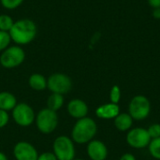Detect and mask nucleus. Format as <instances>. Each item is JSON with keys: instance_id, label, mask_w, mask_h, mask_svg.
Listing matches in <instances>:
<instances>
[{"instance_id": "f257e3e1", "label": "nucleus", "mask_w": 160, "mask_h": 160, "mask_svg": "<svg viewBox=\"0 0 160 160\" xmlns=\"http://www.w3.org/2000/svg\"><path fill=\"white\" fill-rule=\"evenodd\" d=\"M8 33L11 41L16 45L23 46L35 39L38 34V27L36 22L30 19H20L14 22Z\"/></svg>"}, {"instance_id": "f03ea898", "label": "nucleus", "mask_w": 160, "mask_h": 160, "mask_svg": "<svg viewBox=\"0 0 160 160\" xmlns=\"http://www.w3.org/2000/svg\"><path fill=\"white\" fill-rule=\"evenodd\" d=\"M98 126L96 122L92 118L86 116L76 122L71 131V138L76 143H88L96 136Z\"/></svg>"}, {"instance_id": "7ed1b4c3", "label": "nucleus", "mask_w": 160, "mask_h": 160, "mask_svg": "<svg viewBox=\"0 0 160 160\" xmlns=\"http://www.w3.org/2000/svg\"><path fill=\"white\" fill-rule=\"evenodd\" d=\"M24 59L25 52L21 46H9L1 52L0 65L5 68H14L21 66Z\"/></svg>"}, {"instance_id": "20e7f679", "label": "nucleus", "mask_w": 160, "mask_h": 160, "mask_svg": "<svg viewBox=\"0 0 160 160\" xmlns=\"http://www.w3.org/2000/svg\"><path fill=\"white\" fill-rule=\"evenodd\" d=\"M151 112V103L149 99L142 95L135 96L128 105V113L133 120L142 121L146 119Z\"/></svg>"}, {"instance_id": "39448f33", "label": "nucleus", "mask_w": 160, "mask_h": 160, "mask_svg": "<svg viewBox=\"0 0 160 160\" xmlns=\"http://www.w3.org/2000/svg\"><path fill=\"white\" fill-rule=\"evenodd\" d=\"M35 120L38 129L43 134H50L53 132L58 126V115L56 112L48 108L39 111Z\"/></svg>"}, {"instance_id": "423d86ee", "label": "nucleus", "mask_w": 160, "mask_h": 160, "mask_svg": "<svg viewBox=\"0 0 160 160\" xmlns=\"http://www.w3.org/2000/svg\"><path fill=\"white\" fill-rule=\"evenodd\" d=\"M53 154L57 160H73L75 147L73 141L67 136H59L53 142Z\"/></svg>"}, {"instance_id": "0eeeda50", "label": "nucleus", "mask_w": 160, "mask_h": 160, "mask_svg": "<svg viewBox=\"0 0 160 160\" xmlns=\"http://www.w3.org/2000/svg\"><path fill=\"white\" fill-rule=\"evenodd\" d=\"M47 88L52 93L65 95L71 90L72 81L64 73H53L47 79Z\"/></svg>"}, {"instance_id": "6e6552de", "label": "nucleus", "mask_w": 160, "mask_h": 160, "mask_svg": "<svg viewBox=\"0 0 160 160\" xmlns=\"http://www.w3.org/2000/svg\"><path fill=\"white\" fill-rule=\"evenodd\" d=\"M12 118L18 126L25 128L34 123L36 116L31 106L26 103H20L12 110Z\"/></svg>"}, {"instance_id": "1a4fd4ad", "label": "nucleus", "mask_w": 160, "mask_h": 160, "mask_svg": "<svg viewBox=\"0 0 160 160\" xmlns=\"http://www.w3.org/2000/svg\"><path fill=\"white\" fill-rule=\"evenodd\" d=\"M150 142L151 138L147 132V129L143 128H135L129 129L127 134L128 144L135 149H143L148 147Z\"/></svg>"}, {"instance_id": "9d476101", "label": "nucleus", "mask_w": 160, "mask_h": 160, "mask_svg": "<svg viewBox=\"0 0 160 160\" xmlns=\"http://www.w3.org/2000/svg\"><path fill=\"white\" fill-rule=\"evenodd\" d=\"M16 160H38V154L37 149L27 142H19L13 149Z\"/></svg>"}, {"instance_id": "9b49d317", "label": "nucleus", "mask_w": 160, "mask_h": 160, "mask_svg": "<svg viewBox=\"0 0 160 160\" xmlns=\"http://www.w3.org/2000/svg\"><path fill=\"white\" fill-rule=\"evenodd\" d=\"M87 155L91 160H105L108 157V148L101 141L92 140L87 145Z\"/></svg>"}, {"instance_id": "f8f14e48", "label": "nucleus", "mask_w": 160, "mask_h": 160, "mask_svg": "<svg viewBox=\"0 0 160 160\" xmlns=\"http://www.w3.org/2000/svg\"><path fill=\"white\" fill-rule=\"evenodd\" d=\"M68 112L71 117L79 120L87 116L88 106L83 100L79 98H74L70 100L68 104Z\"/></svg>"}, {"instance_id": "ddd939ff", "label": "nucleus", "mask_w": 160, "mask_h": 160, "mask_svg": "<svg viewBox=\"0 0 160 160\" xmlns=\"http://www.w3.org/2000/svg\"><path fill=\"white\" fill-rule=\"evenodd\" d=\"M119 113H120L119 105L118 104L112 103V102L111 103H107V104L100 105L96 110V115L98 118L105 119V120L114 119Z\"/></svg>"}, {"instance_id": "4468645a", "label": "nucleus", "mask_w": 160, "mask_h": 160, "mask_svg": "<svg viewBox=\"0 0 160 160\" xmlns=\"http://www.w3.org/2000/svg\"><path fill=\"white\" fill-rule=\"evenodd\" d=\"M17 105L15 96L9 92H0V110L5 112L12 111Z\"/></svg>"}, {"instance_id": "2eb2a0df", "label": "nucleus", "mask_w": 160, "mask_h": 160, "mask_svg": "<svg viewBox=\"0 0 160 160\" xmlns=\"http://www.w3.org/2000/svg\"><path fill=\"white\" fill-rule=\"evenodd\" d=\"M133 125V119L129 113H119L114 118V126L119 131H128Z\"/></svg>"}, {"instance_id": "dca6fc26", "label": "nucleus", "mask_w": 160, "mask_h": 160, "mask_svg": "<svg viewBox=\"0 0 160 160\" xmlns=\"http://www.w3.org/2000/svg\"><path fill=\"white\" fill-rule=\"evenodd\" d=\"M29 86L36 91H42L47 88V79L39 73H34L29 77Z\"/></svg>"}, {"instance_id": "f3484780", "label": "nucleus", "mask_w": 160, "mask_h": 160, "mask_svg": "<svg viewBox=\"0 0 160 160\" xmlns=\"http://www.w3.org/2000/svg\"><path fill=\"white\" fill-rule=\"evenodd\" d=\"M64 105V97L63 95L60 94H55L52 93L47 101V108L53 111V112H57L58 110H60Z\"/></svg>"}, {"instance_id": "a211bd4d", "label": "nucleus", "mask_w": 160, "mask_h": 160, "mask_svg": "<svg viewBox=\"0 0 160 160\" xmlns=\"http://www.w3.org/2000/svg\"><path fill=\"white\" fill-rule=\"evenodd\" d=\"M14 20L8 14H0V31L9 32L14 24Z\"/></svg>"}, {"instance_id": "6ab92c4d", "label": "nucleus", "mask_w": 160, "mask_h": 160, "mask_svg": "<svg viewBox=\"0 0 160 160\" xmlns=\"http://www.w3.org/2000/svg\"><path fill=\"white\" fill-rule=\"evenodd\" d=\"M148 150L150 155L154 158L160 160V137L158 139L151 140L148 145Z\"/></svg>"}, {"instance_id": "aec40b11", "label": "nucleus", "mask_w": 160, "mask_h": 160, "mask_svg": "<svg viewBox=\"0 0 160 160\" xmlns=\"http://www.w3.org/2000/svg\"><path fill=\"white\" fill-rule=\"evenodd\" d=\"M24 0H0L2 7L8 10H13L19 8Z\"/></svg>"}, {"instance_id": "412c9836", "label": "nucleus", "mask_w": 160, "mask_h": 160, "mask_svg": "<svg viewBox=\"0 0 160 160\" xmlns=\"http://www.w3.org/2000/svg\"><path fill=\"white\" fill-rule=\"evenodd\" d=\"M11 42V38L8 32L0 31V52L5 51Z\"/></svg>"}, {"instance_id": "4be33fe9", "label": "nucleus", "mask_w": 160, "mask_h": 160, "mask_svg": "<svg viewBox=\"0 0 160 160\" xmlns=\"http://www.w3.org/2000/svg\"><path fill=\"white\" fill-rule=\"evenodd\" d=\"M110 99L112 103L118 104L121 99V89L118 85H113L110 92Z\"/></svg>"}, {"instance_id": "5701e85b", "label": "nucleus", "mask_w": 160, "mask_h": 160, "mask_svg": "<svg viewBox=\"0 0 160 160\" xmlns=\"http://www.w3.org/2000/svg\"><path fill=\"white\" fill-rule=\"evenodd\" d=\"M147 132L151 140L158 139L160 137V124H153L147 128Z\"/></svg>"}, {"instance_id": "b1692460", "label": "nucleus", "mask_w": 160, "mask_h": 160, "mask_svg": "<svg viewBox=\"0 0 160 160\" xmlns=\"http://www.w3.org/2000/svg\"><path fill=\"white\" fill-rule=\"evenodd\" d=\"M8 120H9V116L8 114V112L0 110V128L6 127L8 123Z\"/></svg>"}, {"instance_id": "393cba45", "label": "nucleus", "mask_w": 160, "mask_h": 160, "mask_svg": "<svg viewBox=\"0 0 160 160\" xmlns=\"http://www.w3.org/2000/svg\"><path fill=\"white\" fill-rule=\"evenodd\" d=\"M38 160H57V158L53 153L46 152V153H42L41 155H38Z\"/></svg>"}, {"instance_id": "a878e982", "label": "nucleus", "mask_w": 160, "mask_h": 160, "mask_svg": "<svg viewBox=\"0 0 160 160\" xmlns=\"http://www.w3.org/2000/svg\"><path fill=\"white\" fill-rule=\"evenodd\" d=\"M149 6L154 8H160V0H147Z\"/></svg>"}, {"instance_id": "bb28decb", "label": "nucleus", "mask_w": 160, "mask_h": 160, "mask_svg": "<svg viewBox=\"0 0 160 160\" xmlns=\"http://www.w3.org/2000/svg\"><path fill=\"white\" fill-rule=\"evenodd\" d=\"M119 160H136V158L132 154L127 153V154H124Z\"/></svg>"}, {"instance_id": "cd10ccee", "label": "nucleus", "mask_w": 160, "mask_h": 160, "mask_svg": "<svg viewBox=\"0 0 160 160\" xmlns=\"http://www.w3.org/2000/svg\"><path fill=\"white\" fill-rule=\"evenodd\" d=\"M152 14L155 19H160V8H154Z\"/></svg>"}, {"instance_id": "c85d7f7f", "label": "nucleus", "mask_w": 160, "mask_h": 160, "mask_svg": "<svg viewBox=\"0 0 160 160\" xmlns=\"http://www.w3.org/2000/svg\"><path fill=\"white\" fill-rule=\"evenodd\" d=\"M0 160H8V157L3 152H0Z\"/></svg>"}, {"instance_id": "c756f323", "label": "nucleus", "mask_w": 160, "mask_h": 160, "mask_svg": "<svg viewBox=\"0 0 160 160\" xmlns=\"http://www.w3.org/2000/svg\"><path fill=\"white\" fill-rule=\"evenodd\" d=\"M73 160H82V159H75V158H74V159Z\"/></svg>"}]
</instances>
